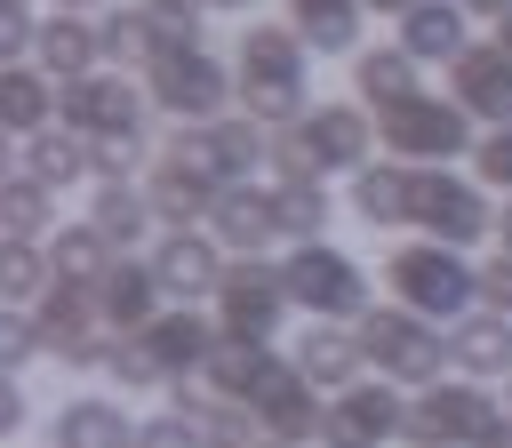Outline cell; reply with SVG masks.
<instances>
[{"mask_svg":"<svg viewBox=\"0 0 512 448\" xmlns=\"http://www.w3.org/2000/svg\"><path fill=\"white\" fill-rule=\"evenodd\" d=\"M152 24H160V40H200V24H208V0H136Z\"/></svg>","mask_w":512,"mask_h":448,"instance_id":"obj_40","label":"cell"},{"mask_svg":"<svg viewBox=\"0 0 512 448\" xmlns=\"http://www.w3.org/2000/svg\"><path fill=\"white\" fill-rule=\"evenodd\" d=\"M208 232L224 240V256H264L280 240V208L264 184H224L216 208H208Z\"/></svg>","mask_w":512,"mask_h":448,"instance_id":"obj_19","label":"cell"},{"mask_svg":"<svg viewBox=\"0 0 512 448\" xmlns=\"http://www.w3.org/2000/svg\"><path fill=\"white\" fill-rule=\"evenodd\" d=\"M136 336L152 344V360H160L168 376H200L208 352H216V312H200V304H160Z\"/></svg>","mask_w":512,"mask_h":448,"instance_id":"obj_18","label":"cell"},{"mask_svg":"<svg viewBox=\"0 0 512 448\" xmlns=\"http://www.w3.org/2000/svg\"><path fill=\"white\" fill-rule=\"evenodd\" d=\"M32 32H40V16L24 0H0V64H24L32 56Z\"/></svg>","mask_w":512,"mask_h":448,"instance_id":"obj_41","label":"cell"},{"mask_svg":"<svg viewBox=\"0 0 512 448\" xmlns=\"http://www.w3.org/2000/svg\"><path fill=\"white\" fill-rule=\"evenodd\" d=\"M448 96L480 120V128H504L512 120V56L496 40H472L456 64H448Z\"/></svg>","mask_w":512,"mask_h":448,"instance_id":"obj_16","label":"cell"},{"mask_svg":"<svg viewBox=\"0 0 512 448\" xmlns=\"http://www.w3.org/2000/svg\"><path fill=\"white\" fill-rule=\"evenodd\" d=\"M376 160V112L368 104H304L288 128H272L280 176H352Z\"/></svg>","mask_w":512,"mask_h":448,"instance_id":"obj_2","label":"cell"},{"mask_svg":"<svg viewBox=\"0 0 512 448\" xmlns=\"http://www.w3.org/2000/svg\"><path fill=\"white\" fill-rule=\"evenodd\" d=\"M472 448H512V408H496V416H488V432H480Z\"/></svg>","mask_w":512,"mask_h":448,"instance_id":"obj_45","label":"cell"},{"mask_svg":"<svg viewBox=\"0 0 512 448\" xmlns=\"http://www.w3.org/2000/svg\"><path fill=\"white\" fill-rule=\"evenodd\" d=\"M496 48H504V56H512V16H496Z\"/></svg>","mask_w":512,"mask_h":448,"instance_id":"obj_50","label":"cell"},{"mask_svg":"<svg viewBox=\"0 0 512 448\" xmlns=\"http://www.w3.org/2000/svg\"><path fill=\"white\" fill-rule=\"evenodd\" d=\"M144 96L168 120H216L232 96V64L208 40H160V56L144 64Z\"/></svg>","mask_w":512,"mask_h":448,"instance_id":"obj_8","label":"cell"},{"mask_svg":"<svg viewBox=\"0 0 512 448\" xmlns=\"http://www.w3.org/2000/svg\"><path fill=\"white\" fill-rule=\"evenodd\" d=\"M56 120V80L24 56V64H0V128L8 136H40Z\"/></svg>","mask_w":512,"mask_h":448,"instance_id":"obj_27","label":"cell"},{"mask_svg":"<svg viewBox=\"0 0 512 448\" xmlns=\"http://www.w3.org/2000/svg\"><path fill=\"white\" fill-rule=\"evenodd\" d=\"M224 240L208 232V224H168L160 232V248H152V272H160V288H168V304H208L216 296V280H224Z\"/></svg>","mask_w":512,"mask_h":448,"instance_id":"obj_15","label":"cell"},{"mask_svg":"<svg viewBox=\"0 0 512 448\" xmlns=\"http://www.w3.org/2000/svg\"><path fill=\"white\" fill-rule=\"evenodd\" d=\"M248 416L264 440H320V416H328V392L296 368V360H272L248 392Z\"/></svg>","mask_w":512,"mask_h":448,"instance_id":"obj_14","label":"cell"},{"mask_svg":"<svg viewBox=\"0 0 512 448\" xmlns=\"http://www.w3.org/2000/svg\"><path fill=\"white\" fill-rule=\"evenodd\" d=\"M24 424H32V400H24V384L0 368V440H16Z\"/></svg>","mask_w":512,"mask_h":448,"instance_id":"obj_44","label":"cell"},{"mask_svg":"<svg viewBox=\"0 0 512 448\" xmlns=\"http://www.w3.org/2000/svg\"><path fill=\"white\" fill-rule=\"evenodd\" d=\"M232 96H240L248 120L288 128V120L312 104V48H304V32L256 16V24L240 32V48H232Z\"/></svg>","mask_w":512,"mask_h":448,"instance_id":"obj_1","label":"cell"},{"mask_svg":"<svg viewBox=\"0 0 512 448\" xmlns=\"http://www.w3.org/2000/svg\"><path fill=\"white\" fill-rule=\"evenodd\" d=\"M96 56H104L112 72H136V80H144V64L160 56V24H152L144 8H104V16H96Z\"/></svg>","mask_w":512,"mask_h":448,"instance_id":"obj_29","label":"cell"},{"mask_svg":"<svg viewBox=\"0 0 512 448\" xmlns=\"http://www.w3.org/2000/svg\"><path fill=\"white\" fill-rule=\"evenodd\" d=\"M208 304H216V336H248V344H272V336H280V320L296 312V304H288L280 264H264V256H232Z\"/></svg>","mask_w":512,"mask_h":448,"instance_id":"obj_12","label":"cell"},{"mask_svg":"<svg viewBox=\"0 0 512 448\" xmlns=\"http://www.w3.org/2000/svg\"><path fill=\"white\" fill-rule=\"evenodd\" d=\"M504 408H512V376H504Z\"/></svg>","mask_w":512,"mask_h":448,"instance_id":"obj_54","label":"cell"},{"mask_svg":"<svg viewBox=\"0 0 512 448\" xmlns=\"http://www.w3.org/2000/svg\"><path fill=\"white\" fill-rule=\"evenodd\" d=\"M272 208H280V240H328V224H336L328 176H280L272 184Z\"/></svg>","mask_w":512,"mask_h":448,"instance_id":"obj_32","label":"cell"},{"mask_svg":"<svg viewBox=\"0 0 512 448\" xmlns=\"http://www.w3.org/2000/svg\"><path fill=\"white\" fill-rule=\"evenodd\" d=\"M32 360H40V328H32V312H24V304H0V368L24 376Z\"/></svg>","mask_w":512,"mask_h":448,"instance_id":"obj_38","label":"cell"},{"mask_svg":"<svg viewBox=\"0 0 512 448\" xmlns=\"http://www.w3.org/2000/svg\"><path fill=\"white\" fill-rule=\"evenodd\" d=\"M48 448H136V424H128L120 400L80 392V400H64V408L48 416Z\"/></svg>","mask_w":512,"mask_h":448,"instance_id":"obj_23","label":"cell"},{"mask_svg":"<svg viewBox=\"0 0 512 448\" xmlns=\"http://www.w3.org/2000/svg\"><path fill=\"white\" fill-rule=\"evenodd\" d=\"M272 360H280L272 344H248V336H216V352H208V368H200V376H208V392H224V400H248V392H256V376H264Z\"/></svg>","mask_w":512,"mask_h":448,"instance_id":"obj_34","label":"cell"},{"mask_svg":"<svg viewBox=\"0 0 512 448\" xmlns=\"http://www.w3.org/2000/svg\"><path fill=\"white\" fill-rule=\"evenodd\" d=\"M104 376H112L120 392H168V368L152 360L144 336H112V344H104Z\"/></svg>","mask_w":512,"mask_h":448,"instance_id":"obj_37","label":"cell"},{"mask_svg":"<svg viewBox=\"0 0 512 448\" xmlns=\"http://www.w3.org/2000/svg\"><path fill=\"white\" fill-rule=\"evenodd\" d=\"M56 224V192L32 176V168H8L0 176V232H24V240H40Z\"/></svg>","mask_w":512,"mask_h":448,"instance_id":"obj_35","label":"cell"},{"mask_svg":"<svg viewBox=\"0 0 512 448\" xmlns=\"http://www.w3.org/2000/svg\"><path fill=\"white\" fill-rule=\"evenodd\" d=\"M360 352H368V376H392L400 392H424L432 376H448V328L440 320H424V312H408V304H368L360 320Z\"/></svg>","mask_w":512,"mask_h":448,"instance_id":"obj_4","label":"cell"},{"mask_svg":"<svg viewBox=\"0 0 512 448\" xmlns=\"http://www.w3.org/2000/svg\"><path fill=\"white\" fill-rule=\"evenodd\" d=\"M8 160H16V152H8V128H0V176H8Z\"/></svg>","mask_w":512,"mask_h":448,"instance_id":"obj_52","label":"cell"},{"mask_svg":"<svg viewBox=\"0 0 512 448\" xmlns=\"http://www.w3.org/2000/svg\"><path fill=\"white\" fill-rule=\"evenodd\" d=\"M88 224H96V232H104V240L128 256V248H136V240H144L160 216H152L144 184H96V192H88Z\"/></svg>","mask_w":512,"mask_h":448,"instance_id":"obj_33","label":"cell"},{"mask_svg":"<svg viewBox=\"0 0 512 448\" xmlns=\"http://www.w3.org/2000/svg\"><path fill=\"white\" fill-rule=\"evenodd\" d=\"M400 232H424V240H448V248L488 240V232H496L488 184H480V176H448L440 160H408V208H400Z\"/></svg>","mask_w":512,"mask_h":448,"instance_id":"obj_5","label":"cell"},{"mask_svg":"<svg viewBox=\"0 0 512 448\" xmlns=\"http://www.w3.org/2000/svg\"><path fill=\"white\" fill-rule=\"evenodd\" d=\"M472 176H480L488 192H512V120H504V128H480V144H472Z\"/></svg>","mask_w":512,"mask_h":448,"instance_id":"obj_39","label":"cell"},{"mask_svg":"<svg viewBox=\"0 0 512 448\" xmlns=\"http://www.w3.org/2000/svg\"><path fill=\"white\" fill-rule=\"evenodd\" d=\"M424 88V64L392 40V48H352V96L376 112V104H392V96H416Z\"/></svg>","mask_w":512,"mask_h":448,"instance_id":"obj_28","label":"cell"},{"mask_svg":"<svg viewBox=\"0 0 512 448\" xmlns=\"http://www.w3.org/2000/svg\"><path fill=\"white\" fill-rule=\"evenodd\" d=\"M216 176L208 168H192V160H144V200H152V216L160 224H208V208H216Z\"/></svg>","mask_w":512,"mask_h":448,"instance_id":"obj_22","label":"cell"},{"mask_svg":"<svg viewBox=\"0 0 512 448\" xmlns=\"http://www.w3.org/2000/svg\"><path fill=\"white\" fill-rule=\"evenodd\" d=\"M208 8H216V16H248L256 0H208Z\"/></svg>","mask_w":512,"mask_h":448,"instance_id":"obj_49","label":"cell"},{"mask_svg":"<svg viewBox=\"0 0 512 448\" xmlns=\"http://www.w3.org/2000/svg\"><path fill=\"white\" fill-rule=\"evenodd\" d=\"M288 360H296L320 392H344V384L368 376V352H360V328H352V320H304V336H296Z\"/></svg>","mask_w":512,"mask_h":448,"instance_id":"obj_21","label":"cell"},{"mask_svg":"<svg viewBox=\"0 0 512 448\" xmlns=\"http://www.w3.org/2000/svg\"><path fill=\"white\" fill-rule=\"evenodd\" d=\"M496 248L512 256V192H504V208H496Z\"/></svg>","mask_w":512,"mask_h":448,"instance_id":"obj_47","label":"cell"},{"mask_svg":"<svg viewBox=\"0 0 512 448\" xmlns=\"http://www.w3.org/2000/svg\"><path fill=\"white\" fill-rule=\"evenodd\" d=\"M56 120L80 128L88 144H104V136H152V96H144L136 72L96 64L80 80H56Z\"/></svg>","mask_w":512,"mask_h":448,"instance_id":"obj_9","label":"cell"},{"mask_svg":"<svg viewBox=\"0 0 512 448\" xmlns=\"http://www.w3.org/2000/svg\"><path fill=\"white\" fill-rule=\"evenodd\" d=\"M360 0H288V24L304 32L312 56H352L360 48Z\"/></svg>","mask_w":512,"mask_h":448,"instance_id":"obj_31","label":"cell"},{"mask_svg":"<svg viewBox=\"0 0 512 448\" xmlns=\"http://www.w3.org/2000/svg\"><path fill=\"white\" fill-rule=\"evenodd\" d=\"M280 280H288V304L296 312H312V320H360L376 296V280H368V264L360 256H344L336 240H296L288 256H280Z\"/></svg>","mask_w":512,"mask_h":448,"instance_id":"obj_7","label":"cell"},{"mask_svg":"<svg viewBox=\"0 0 512 448\" xmlns=\"http://www.w3.org/2000/svg\"><path fill=\"white\" fill-rule=\"evenodd\" d=\"M480 304H488V312H512V256H504V248L480 264Z\"/></svg>","mask_w":512,"mask_h":448,"instance_id":"obj_43","label":"cell"},{"mask_svg":"<svg viewBox=\"0 0 512 448\" xmlns=\"http://www.w3.org/2000/svg\"><path fill=\"white\" fill-rule=\"evenodd\" d=\"M32 328H40V360H56V368H72V376L104 368L112 328H104V312H96V288L48 280V288L32 296Z\"/></svg>","mask_w":512,"mask_h":448,"instance_id":"obj_11","label":"cell"},{"mask_svg":"<svg viewBox=\"0 0 512 448\" xmlns=\"http://www.w3.org/2000/svg\"><path fill=\"white\" fill-rule=\"evenodd\" d=\"M360 8H368V16H408L416 0H360Z\"/></svg>","mask_w":512,"mask_h":448,"instance_id":"obj_48","label":"cell"},{"mask_svg":"<svg viewBox=\"0 0 512 448\" xmlns=\"http://www.w3.org/2000/svg\"><path fill=\"white\" fill-rule=\"evenodd\" d=\"M48 8H80V16H88V8H104V0H48Z\"/></svg>","mask_w":512,"mask_h":448,"instance_id":"obj_51","label":"cell"},{"mask_svg":"<svg viewBox=\"0 0 512 448\" xmlns=\"http://www.w3.org/2000/svg\"><path fill=\"white\" fill-rule=\"evenodd\" d=\"M160 304H168V288H160L152 256H112V272L96 280V312H104V328H112V336H136Z\"/></svg>","mask_w":512,"mask_h":448,"instance_id":"obj_20","label":"cell"},{"mask_svg":"<svg viewBox=\"0 0 512 448\" xmlns=\"http://www.w3.org/2000/svg\"><path fill=\"white\" fill-rule=\"evenodd\" d=\"M400 416H408V392L392 376H360V384L328 392L320 448H392L400 440Z\"/></svg>","mask_w":512,"mask_h":448,"instance_id":"obj_13","label":"cell"},{"mask_svg":"<svg viewBox=\"0 0 512 448\" xmlns=\"http://www.w3.org/2000/svg\"><path fill=\"white\" fill-rule=\"evenodd\" d=\"M136 448H200V424H192L184 408H168V416H144V424H136Z\"/></svg>","mask_w":512,"mask_h":448,"instance_id":"obj_42","label":"cell"},{"mask_svg":"<svg viewBox=\"0 0 512 448\" xmlns=\"http://www.w3.org/2000/svg\"><path fill=\"white\" fill-rule=\"evenodd\" d=\"M496 408H504V400H496L488 384H472V376H432L424 392H408L400 440H408V448H472Z\"/></svg>","mask_w":512,"mask_h":448,"instance_id":"obj_10","label":"cell"},{"mask_svg":"<svg viewBox=\"0 0 512 448\" xmlns=\"http://www.w3.org/2000/svg\"><path fill=\"white\" fill-rule=\"evenodd\" d=\"M24 168L48 184V192H72L80 176H96V144L80 136V128H64V120H48L40 136H24Z\"/></svg>","mask_w":512,"mask_h":448,"instance_id":"obj_26","label":"cell"},{"mask_svg":"<svg viewBox=\"0 0 512 448\" xmlns=\"http://www.w3.org/2000/svg\"><path fill=\"white\" fill-rule=\"evenodd\" d=\"M112 256H120V248H112V240H104L88 216L48 232V272H56V280H72V288H96V280L112 272Z\"/></svg>","mask_w":512,"mask_h":448,"instance_id":"obj_30","label":"cell"},{"mask_svg":"<svg viewBox=\"0 0 512 448\" xmlns=\"http://www.w3.org/2000/svg\"><path fill=\"white\" fill-rule=\"evenodd\" d=\"M264 448H320V440H264Z\"/></svg>","mask_w":512,"mask_h":448,"instance_id":"obj_53","label":"cell"},{"mask_svg":"<svg viewBox=\"0 0 512 448\" xmlns=\"http://www.w3.org/2000/svg\"><path fill=\"white\" fill-rule=\"evenodd\" d=\"M32 64H40L48 80H80V72H96V64H104V56H96V24H88L80 8H48L40 32H32Z\"/></svg>","mask_w":512,"mask_h":448,"instance_id":"obj_24","label":"cell"},{"mask_svg":"<svg viewBox=\"0 0 512 448\" xmlns=\"http://www.w3.org/2000/svg\"><path fill=\"white\" fill-rule=\"evenodd\" d=\"M48 240H24V232H0V304H32L48 288Z\"/></svg>","mask_w":512,"mask_h":448,"instance_id":"obj_36","label":"cell"},{"mask_svg":"<svg viewBox=\"0 0 512 448\" xmlns=\"http://www.w3.org/2000/svg\"><path fill=\"white\" fill-rule=\"evenodd\" d=\"M456 8H464V16H488V24H496V16H512V0H456Z\"/></svg>","mask_w":512,"mask_h":448,"instance_id":"obj_46","label":"cell"},{"mask_svg":"<svg viewBox=\"0 0 512 448\" xmlns=\"http://www.w3.org/2000/svg\"><path fill=\"white\" fill-rule=\"evenodd\" d=\"M376 144L392 152V160H472V144H480V120L456 104V96H392V104H376Z\"/></svg>","mask_w":512,"mask_h":448,"instance_id":"obj_6","label":"cell"},{"mask_svg":"<svg viewBox=\"0 0 512 448\" xmlns=\"http://www.w3.org/2000/svg\"><path fill=\"white\" fill-rule=\"evenodd\" d=\"M448 368L472 384H504L512 376V312L472 304L464 320H448Z\"/></svg>","mask_w":512,"mask_h":448,"instance_id":"obj_17","label":"cell"},{"mask_svg":"<svg viewBox=\"0 0 512 448\" xmlns=\"http://www.w3.org/2000/svg\"><path fill=\"white\" fill-rule=\"evenodd\" d=\"M400 48H408L416 64H456V56L472 48V16H464L456 0H416V8L400 16Z\"/></svg>","mask_w":512,"mask_h":448,"instance_id":"obj_25","label":"cell"},{"mask_svg":"<svg viewBox=\"0 0 512 448\" xmlns=\"http://www.w3.org/2000/svg\"><path fill=\"white\" fill-rule=\"evenodd\" d=\"M384 296L448 328V320H464V312L480 304V264H464V248L416 232V240H400V248L384 256Z\"/></svg>","mask_w":512,"mask_h":448,"instance_id":"obj_3","label":"cell"}]
</instances>
